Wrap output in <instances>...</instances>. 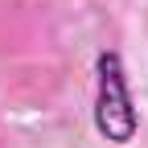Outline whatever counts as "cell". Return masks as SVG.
<instances>
[{"mask_svg": "<svg viewBox=\"0 0 148 148\" xmlns=\"http://www.w3.org/2000/svg\"><path fill=\"white\" fill-rule=\"evenodd\" d=\"M95 132L115 148L132 144L140 132V107L132 99V82H127L119 49H99L95 58Z\"/></svg>", "mask_w": 148, "mask_h": 148, "instance_id": "6da1fadb", "label": "cell"}]
</instances>
